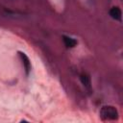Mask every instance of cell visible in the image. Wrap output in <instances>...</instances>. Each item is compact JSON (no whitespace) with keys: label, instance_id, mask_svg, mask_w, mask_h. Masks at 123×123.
Returning <instances> with one entry per match:
<instances>
[{"label":"cell","instance_id":"cell-2","mask_svg":"<svg viewBox=\"0 0 123 123\" xmlns=\"http://www.w3.org/2000/svg\"><path fill=\"white\" fill-rule=\"evenodd\" d=\"M19 54V57L22 61V63H23V66L25 68V71H26V74H29L30 70H31V62L29 60V58L27 57V55L23 52H18Z\"/></svg>","mask_w":123,"mask_h":123},{"label":"cell","instance_id":"cell-1","mask_svg":"<svg viewBox=\"0 0 123 123\" xmlns=\"http://www.w3.org/2000/svg\"><path fill=\"white\" fill-rule=\"evenodd\" d=\"M100 116L103 120H115L118 118V111L113 106H104L100 111Z\"/></svg>","mask_w":123,"mask_h":123},{"label":"cell","instance_id":"cell-4","mask_svg":"<svg viewBox=\"0 0 123 123\" xmlns=\"http://www.w3.org/2000/svg\"><path fill=\"white\" fill-rule=\"evenodd\" d=\"M62 40H63V43L66 47L68 48H73L77 45V40L71 37H67V36H62Z\"/></svg>","mask_w":123,"mask_h":123},{"label":"cell","instance_id":"cell-5","mask_svg":"<svg viewBox=\"0 0 123 123\" xmlns=\"http://www.w3.org/2000/svg\"><path fill=\"white\" fill-rule=\"evenodd\" d=\"M80 80H81L82 84H83L87 89L90 88V86H91V82H90V77H89L87 74H86V73L81 74V75H80Z\"/></svg>","mask_w":123,"mask_h":123},{"label":"cell","instance_id":"cell-3","mask_svg":"<svg viewBox=\"0 0 123 123\" xmlns=\"http://www.w3.org/2000/svg\"><path fill=\"white\" fill-rule=\"evenodd\" d=\"M110 15L111 18L115 19V20H121V16H122V12L121 10L118 7H112L110 10Z\"/></svg>","mask_w":123,"mask_h":123}]
</instances>
